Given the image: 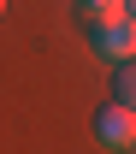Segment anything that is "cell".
<instances>
[{"label": "cell", "instance_id": "1", "mask_svg": "<svg viewBox=\"0 0 136 154\" xmlns=\"http://www.w3.org/2000/svg\"><path fill=\"white\" fill-rule=\"evenodd\" d=\"M83 42H89V54L95 59H113V65H124V59H136V18H124V12H89L83 18Z\"/></svg>", "mask_w": 136, "mask_h": 154}, {"label": "cell", "instance_id": "2", "mask_svg": "<svg viewBox=\"0 0 136 154\" xmlns=\"http://www.w3.org/2000/svg\"><path fill=\"white\" fill-rule=\"evenodd\" d=\"M89 131H95V142H101V148H136V113H130V107H118V101L95 107Z\"/></svg>", "mask_w": 136, "mask_h": 154}, {"label": "cell", "instance_id": "3", "mask_svg": "<svg viewBox=\"0 0 136 154\" xmlns=\"http://www.w3.org/2000/svg\"><path fill=\"white\" fill-rule=\"evenodd\" d=\"M113 101L136 113V59H124V65H113Z\"/></svg>", "mask_w": 136, "mask_h": 154}, {"label": "cell", "instance_id": "4", "mask_svg": "<svg viewBox=\"0 0 136 154\" xmlns=\"http://www.w3.org/2000/svg\"><path fill=\"white\" fill-rule=\"evenodd\" d=\"M113 6H124V0H77V12L89 18V12H113Z\"/></svg>", "mask_w": 136, "mask_h": 154}, {"label": "cell", "instance_id": "5", "mask_svg": "<svg viewBox=\"0 0 136 154\" xmlns=\"http://www.w3.org/2000/svg\"><path fill=\"white\" fill-rule=\"evenodd\" d=\"M118 12H124V18H136V0H124V6H118Z\"/></svg>", "mask_w": 136, "mask_h": 154}, {"label": "cell", "instance_id": "6", "mask_svg": "<svg viewBox=\"0 0 136 154\" xmlns=\"http://www.w3.org/2000/svg\"><path fill=\"white\" fill-rule=\"evenodd\" d=\"M0 12H6V0H0Z\"/></svg>", "mask_w": 136, "mask_h": 154}]
</instances>
